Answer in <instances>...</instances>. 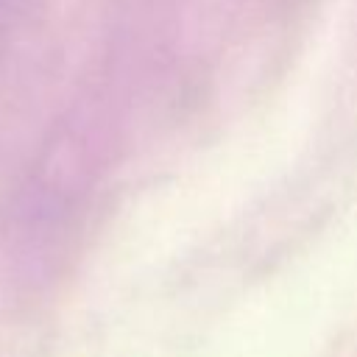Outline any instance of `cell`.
<instances>
[{
	"mask_svg": "<svg viewBox=\"0 0 357 357\" xmlns=\"http://www.w3.org/2000/svg\"><path fill=\"white\" fill-rule=\"evenodd\" d=\"M22 0H0V11H8V8H14V6H20Z\"/></svg>",
	"mask_w": 357,
	"mask_h": 357,
	"instance_id": "cell-1",
	"label": "cell"
}]
</instances>
